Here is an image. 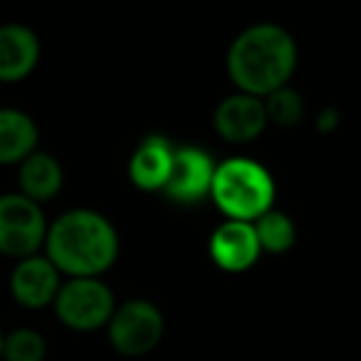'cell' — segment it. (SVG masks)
<instances>
[{
    "label": "cell",
    "instance_id": "6da1fadb",
    "mask_svg": "<svg viewBox=\"0 0 361 361\" xmlns=\"http://www.w3.org/2000/svg\"><path fill=\"white\" fill-rule=\"evenodd\" d=\"M42 255L62 277H102L119 257V235L99 211L70 208L50 221Z\"/></svg>",
    "mask_w": 361,
    "mask_h": 361
},
{
    "label": "cell",
    "instance_id": "7a4b0ae2",
    "mask_svg": "<svg viewBox=\"0 0 361 361\" xmlns=\"http://www.w3.org/2000/svg\"><path fill=\"white\" fill-rule=\"evenodd\" d=\"M226 67L238 92L265 99L295 75L297 45L285 27L257 23L231 42Z\"/></svg>",
    "mask_w": 361,
    "mask_h": 361
},
{
    "label": "cell",
    "instance_id": "3957f363",
    "mask_svg": "<svg viewBox=\"0 0 361 361\" xmlns=\"http://www.w3.org/2000/svg\"><path fill=\"white\" fill-rule=\"evenodd\" d=\"M211 198L228 221L255 223L260 216L272 211L275 180L262 164L235 156L216 166Z\"/></svg>",
    "mask_w": 361,
    "mask_h": 361
},
{
    "label": "cell",
    "instance_id": "277c9868",
    "mask_svg": "<svg viewBox=\"0 0 361 361\" xmlns=\"http://www.w3.org/2000/svg\"><path fill=\"white\" fill-rule=\"evenodd\" d=\"M116 310L114 292L102 277H67L52 302L57 322L72 331H97Z\"/></svg>",
    "mask_w": 361,
    "mask_h": 361
},
{
    "label": "cell",
    "instance_id": "5b68a950",
    "mask_svg": "<svg viewBox=\"0 0 361 361\" xmlns=\"http://www.w3.org/2000/svg\"><path fill=\"white\" fill-rule=\"evenodd\" d=\"M50 221L45 208L18 191L0 193V255L18 262L40 255Z\"/></svg>",
    "mask_w": 361,
    "mask_h": 361
},
{
    "label": "cell",
    "instance_id": "8992f818",
    "mask_svg": "<svg viewBox=\"0 0 361 361\" xmlns=\"http://www.w3.org/2000/svg\"><path fill=\"white\" fill-rule=\"evenodd\" d=\"M166 322L161 310L149 300H129L119 305L106 324V339L121 356H144L159 346Z\"/></svg>",
    "mask_w": 361,
    "mask_h": 361
},
{
    "label": "cell",
    "instance_id": "52a82bcc",
    "mask_svg": "<svg viewBox=\"0 0 361 361\" xmlns=\"http://www.w3.org/2000/svg\"><path fill=\"white\" fill-rule=\"evenodd\" d=\"M62 280L65 277L57 272V267L40 252V255L13 262L8 275V295L18 307L37 312L52 307Z\"/></svg>",
    "mask_w": 361,
    "mask_h": 361
},
{
    "label": "cell",
    "instance_id": "ba28073f",
    "mask_svg": "<svg viewBox=\"0 0 361 361\" xmlns=\"http://www.w3.org/2000/svg\"><path fill=\"white\" fill-rule=\"evenodd\" d=\"M216 164L211 154L198 146H180L173 154L169 183L164 186V196L176 203H198L211 196Z\"/></svg>",
    "mask_w": 361,
    "mask_h": 361
},
{
    "label": "cell",
    "instance_id": "9c48e42d",
    "mask_svg": "<svg viewBox=\"0 0 361 361\" xmlns=\"http://www.w3.org/2000/svg\"><path fill=\"white\" fill-rule=\"evenodd\" d=\"M42 42L30 25L18 20L0 23V85L25 82L40 67Z\"/></svg>",
    "mask_w": 361,
    "mask_h": 361
},
{
    "label": "cell",
    "instance_id": "30bf717a",
    "mask_svg": "<svg viewBox=\"0 0 361 361\" xmlns=\"http://www.w3.org/2000/svg\"><path fill=\"white\" fill-rule=\"evenodd\" d=\"M208 255L226 272L250 270L262 255L252 223L223 221L208 240Z\"/></svg>",
    "mask_w": 361,
    "mask_h": 361
},
{
    "label": "cell",
    "instance_id": "8fae6325",
    "mask_svg": "<svg viewBox=\"0 0 361 361\" xmlns=\"http://www.w3.org/2000/svg\"><path fill=\"white\" fill-rule=\"evenodd\" d=\"M213 126H216V134L231 144H250L267 126L265 104L257 97L243 94V92L231 94L216 106Z\"/></svg>",
    "mask_w": 361,
    "mask_h": 361
},
{
    "label": "cell",
    "instance_id": "7c38bea8",
    "mask_svg": "<svg viewBox=\"0 0 361 361\" xmlns=\"http://www.w3.org/2000/svg\"><path fill=\"white\" fill-rule=\"evenodd\" d=\"M16 191L37 206L55 201L65 186V169L50 151L37 149L16 169Z\"/></svg>",
    "mask_w": 361,
    "mask_h": 361
},
{
    "label": "cell",
    "instance_id": "4fadbf2b",
    "mask_svg": "<svg viewBox=\"0 0 361 361\" xmlns=\"http://www.w3.org/2000/svg\"><path fill=\"white\" fill-rule=\"evenodd\" d=\"M40 149V126L20 106H0V169H18Z\"/></svg>",
    "mask_w": 361,
    "mask_h": 361
},
{
    "label": "cell",
    "instance_id": "5bb4252c",
    "mask_svg": "<svg viewBox=\"0 0 361 361\" xmlns=\"http://www.w3.org/2000/svg\"><path fill=\"white\" fill-rule=\"evenodd\" d=\"M176 149L166 136L149 134L141 139L129 159V178L141 191H164L169 183Z\"/></svg>",
    "mask_w": 361,
    "mask_h": 361
},
{
    "label": "cell",
    "instance_id": "9a60e30c",
    "mask_svg": "<svg viewBox=\"0 0 361 361\" xmlns=\"http://www.w3.org/2000/svg\"><path fill=\"white\" fill-rule=\"evenodd\" d=\"M255 235L257 243H260V250L262 252H270V255H282L287 252L297 240V228L292 223V218L287 213L280 211H267L265 216H260L255 223Z\"/></svg>",
    "mask_w": 361,
    "mask_h": 361
},
{
    "label": "cell",
    "instance_id": "2e32d148",
    "mask_svg": "<svg viewBox=\"0 0 361 361\" xmlns=\"http://www.w3.org/2000/svg\"><path fill=\"white\" fill-rule=\"evenodd\" d=\"M47 339L35 326H16L6 331L3 341V361H45Z\"/></svg>",
    "mask_w": 361,
    "mask_h": 361
},
{
    "label": "cell",
    "instance_id": "e0dca14e",
    "mask_svg": "<svg viewBox=\"0 0 361 361\" xmlns=\"http://www.w3.org/2000/svg\"><path fill=\"white\" fill-rule=\"evenodd\" d=\"M267 114V124L282 126V129H292L302 121L305 116V97L295 90V87H280L272 94H267L262 99Z\"/></svg>",
    "mask_w": 361,
    "mask_h": 361
},
{
    "label": "cell",
    "instance_id": "ac0fdd59",
    "mask_svg": "<svg viewBox=\"0 0 361 361\" xmlns=\"http://www.w3.org/2000/svg\"><path fill=\"white\" fill-rule=\"evenodd\" d=\"M339 121H341L339 109H336V106H324V109L317 114L314 126L319 134H331V131L339 129Z\"/></svg>",
    "mask_w": 361,
    "mask_h": 361
},
{
    "label": "cell",
    "instance_id": "d6986e66",
    "mask_svg": "<svg viewBox=\"0 0 361 361\" xmlns=\"http://www.w3.org/2000/svg\"><path fill=\"white\" fill-rule=\"evenodd\" d=\"M3 341H6V329L0 326V361H3Z\"/></svg>",
    "mask_w": 361,
    "mask_h": 361
}]
</instances>
